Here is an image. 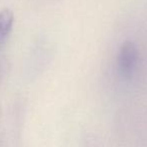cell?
<instances>
[{
	"instance_id": "6da1fadb",
	"label": "cell",
	"mask_w": 147,
	"mask_h": 147,
	"mask_svg": "<svg viewBox=\"0 0 147 147\" xmlns=\"http://www.w3.org/2000/svg\"><path fill=\"white\" fill-rule=\"evenodd\" d=\"M138 49L136 45L127 40L121 45L118 55V69L121 76L130 79L135 74L138 65Z\"/></svg>"
},
{
	"instance_id": "7a4b0ae2",
	"label": "cell",
	"mask_w": 147,
	"mask_h": 147,
	"mask_svg": "<svg viewBox=\"0 0 147 147\" xmlns=\"http://www.w3.org/2000/svg\"><path fill=\"white\" fill-rule=\"evenodd\" d=\"M14 23V14L8 8L0 11V45H2L8 38Z\"/></svg>"
}]
</instances>
